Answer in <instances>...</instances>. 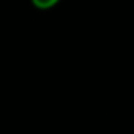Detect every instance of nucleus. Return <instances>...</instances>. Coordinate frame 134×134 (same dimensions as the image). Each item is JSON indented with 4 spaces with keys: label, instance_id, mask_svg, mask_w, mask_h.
<instances>
[{
    "label": "nucleus",
    "instance_id": "obj_1",
    "mask_svg": "<svg viewBox=\"0 0 134 134\" xmlns=\"http://www.w3.org/2000/svg\"><path fill=\"white\" fill-rule=\"evenodd\" d=\"M60 0H32V5L38 10H51L52 7H55Z\"/></svg>",
    "mask_w": 134,
    "mask_h": 134
}]
</instances>
